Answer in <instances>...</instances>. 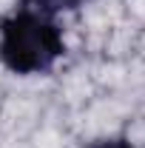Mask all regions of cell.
<instances>
[{
    "instance_id": "6da1fadb",
    "label": "cell",
    "mask_w": 145,
    "mask_h": 148,
    "mask_svg": "<svg viewBox=\"0 0 145 148\" xmlns=\"http://www.w3.org/2000/svg\"><path fill=\"white\" fill-rule=\"evenodd\" d=\"M63 54V37L54 23L34 14L17 12L14 17L3 20L0 29V57L17 74H37L54 66Z\"/></svg>"
},
{
    "instance_id": "3957f363",
    "label": "cell",
    "mask_w": 145,
    "mask_h": 148,
    "mask_svg": "<svg viewBox=\"0 0 145 148\" xmlns=\"http://www.w3.org/2000/svg\"><path fill=\"white\" fill-rule=\"evenodd\" d=\"M94 148H134L131 143H125V140H111V143H100V145Z\"/></svg>"
},
{
    "instance_id": "7a4b0ae2",
    "label": "cell",
    "mask_w": 145,
    "mask_h": 148,
    "mask_svg": "<svg viewBox=\"0 0 145 148\" xmlns=\"http://www.w3.org/2000/svg\"><path fill=\"white\" fill-rule=\"evenodd\" d=\"M40 12H46V14H54V12H66V9H74V6H80L83 0H31Z\"/></svg>"
}]
</instances>
